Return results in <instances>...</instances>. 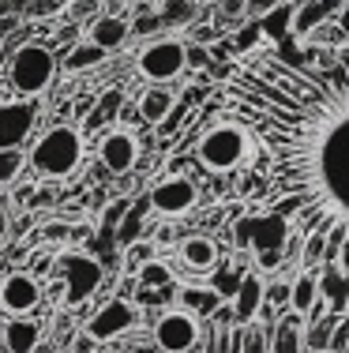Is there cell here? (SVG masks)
Returning a JSON list of instances; mask_svg holds the SVG:
<instances>
[{"mask_svg":"<svg viewBox=\"0 0 349 353\" xmlns=\"http://www.w3.org/2000/svg\"><path fill=\"white\" fill-rule=\"evenodd\" d=\"M218 98L263 150V199L297 237H349V46L263 41L218 72Z\"/></svg>","mask_w":349,"mask_h":353,"instance_id":"6da1fadb","label":"cell"},{"mask_svg":"<svg viewBox=\"0 0 349 353\" xmlns=\"http://www.w3.org/2000/svg\"><path fill=\"white\" fill-rule=\"evenodd\" d=\"M83 162V136L68 124H56L45 136L34 143L30 150V165H34L38 176H49V181H64L79 170Z\"/></svg>","mask_w":349,"mask_h":353,"instance_id":"7a4b0ae2","label":"cell"},{"mask_svg":"<svg viewBox=\"0 0 349 353\" xmlns=\"http://www.w3.org/2000/svg\"><path fill=\"white\" fill-rule=\"evenodd\" d=\"M195 154L211 173H233L248 154H252V132L237 121H222L199 139Z\"/></svg>","mask_w":349,"mask_h":353,"instance_id":"3957f363","label":"cell"},{"mask_svg":"<svg viewBox=\"0 0 349 353\" xmlns=\"http://www.w3.org/2000/svg\"><path fill=\"white\" fill-rule=\"evenodd\" d=\"M56 75V57L49 46L41 41H27L12 53V64H8V83H12L19 94H41V90L53 83Z\"/></svg>","mask_w":349,"mask_h":353,"instance_id":"277c9868","label":"cell"},{"mask_svg":"<svg viewBox=\"0 0 349 353\" xmlns=\"http://www.w3.org/2000/svg\"><path fill=\"white\" fill-rule=\"evenodd\" d=\"M53 271L61 279V293H64V305L68 308H79L90 293L102 285V263L87 252H61L53 259Z\"/></svg>","mask_w":349,"mask_h":353,"instance_id":"5b68a950","label":"cell"},{"mask_svg":"<svg viewBox=\"0 0 349 353\" xmlns=\"http://www.w3.org/2000/svg\"><path fill=\"white\" fill-rule=\"evenodd\" d=\"M184 41H173V38H162V41H151L143 53L136 57L139 64V75L151 83H173L180 72H184Z\"/></svg>","mask_w":349,"mask_h":353,"instance_id":"8992f818","label":"cell"},{"mask_svg":"<svg viewBox=\"0 0 349 353\" xmlns=\"http://www.w3.org/2000/svg\"><path fill=\"white\" fill-rule=\"evenodd\" d=\"M199 342V316L188 308H169L154 323V346L162 353H188Z\"/></svg>","mask_w":349,"mask_h":353,"instance_id":"52a82bcc","label":"cell"},{"mask_svg":"<svg viewBox=\"0 0 349 353\" xmlns=\"http://www.w3.org/2000/svg\"><path fill=\"white\" fill-rule=\"evenodd\" d=\"M131 327H136V305L124 301V297H113L87 319L83 334H90L94 342H113V339H120L124 331H131Z\"/></svg>","mask_w":349,"mask_h":353,"instance_id":"ba28073f","label":"cell"},{"mask_svg":"<svg viewBox=\"0 0 349 353\" xmlns=\"http://www.w3.org/2000/svg\"><path fill=\"white\" fill-rule=\"evenodd\" d=\"M195 199H199V192L188 176H165L151 192V211L158 218H180L195 207Z\"/></svg>","mask_w":349,"mask_h":353,"instance_id":"9c48e42d","label":"cell"},{"mask_svg":"<svg viewBox=\"0 0 349 353\" xmlns=\"http://www.w3.org/2000/svg\"><path fill=\"white\" fill-rule=\"evenodd\" d=\"M38 305H41V282L34 274L15 271L0 282V308H4L8 316H30Z\"/></svg>","mask_w":349,"mask_h":353,"instance_id":"30bf717a","label":"cell"},{"mask_svg":"<svg viewBox=\"0 0 349 353\" xmlns=\"http://www.w3.org/2000/svg\"><path fill=\"white\" fill-rule=\"evenodd\" d=\"M98 158H102V165L116 176H124L131 170V165L139 162V139L131 136L128 128H113L109 136L98 143Z\"/></svg>","mask_w":349,"mask_h":353,"instance_id":"8fae6325","label":"cell"},{"mask_svg":"<svg viewBox=\"0 0 349 353\" xmlns=\"http://www.w3.org/2000/svg\"><path fill=\"white\" fill-rule=\"evenodd\" d=\"M38 121V105L34 102H8L0 105V147H19L30 136Z\"/></svg>","mask_w":349,"mask_h":353,"instance_id":"7c38bea8","label":"cell"},{"mask_svg":"<svg viewBox=\"0 0 349 353\" xmlns=\"http://www.w3.org/2000/svg\"><path fill=\"white\" fill-rule=\"evenodd\" d=\"M263 293H267L263 279H260L255 271H248L244 279H240L237 293H233V301H229V308H233V323H252V319L260 316L263 301H267Z\"/></svg>","mask_w":349,"mask_h":353,"instance_id":"4fadbf2b","label":"cell"},{"mask_svg":"<svg viewBox=\"0 0 349 353\" xmlns=\"http://www.w3.org/2000/svg\"><path fill=\"white\" fill-rule=\"evenodd\" d=\"M0 342H4V353H34L41 342V323L34 316H12L0 331Z\"/></svg>","mask_w":349,"mask_h":353,"instance_id":"5bb4252c","label":"cell"},{"mask_svg":"<svg viewBox=\"0 0 349 353\" xmlns=\"http://www.w3.org/2000/svg\"><path fill=\"white\" fill-rule=\"evenodd\" d=\"M180 263L195 274L214 271V267H218V245H214V237H203V233L184 237V245H180Z\"/></svg>","mask_w":349,"mask_h":353,"instance_id":"9a60e30c","label":"cell"},{"mask_svg":"<svg viewBox=\"0 0 349 353\" xmlns=\"http://www.w3.org/2000/svg\"><path fill=\"white\" fill-rule=\"evenodd\" d=\"M128 34H131V23H124L120 15H98L94 23H90V34H87V41H94L98 49H116V46H124L128 41Z\"/></svg>","mask_w":349,"mask_h":353,"instance_id":"2e32d148","label":"cell"},{"mask_svg":"<svg viewBox=\"0 0 349 353\" xmlns=\"http://www.w3.org/2000/svg\"><path fill=\"white\" fill-rule=\"evenodd\" d=\"M319 297L330 301V312L342 316L346 301H349V274L338 263H323V279H319Z\"/></svg>","mask_w":349,"mask_h":353,"instance_id":"e0dca14e","label":"cell"},{"mask_svg":"<svg viewBox=\"0 0 349 353\" xmlns=\"http://www.w3.org/2000/svg\"><path fill=\"white\" fill-rule=\"evenodd\" d=\"M173 105H177V94L165 87H151L143 98H139V121L143 124H162L165 117L173 113Z\"/></svg>","mask_w":349,"mask_h":353,"instance_id":"ac0fdd59","label":"cell"},{"mask_svg":"<svg viewBox=\"0 0 349 353\" xmlns=\"http://www.w3.org/2000/svg\"><path fill=\"white\" fill-rule=\"evenodd\" d=\"M315 301H319V279H315L312 271H301L293 282H289V312L308 316Z\"/></svg>","mask_w":349,"mask_h":353,"instance_id":"d6986e66","label":"cell"},{"mask_svg":"<svg viewBox=\"0 0 349 353\" xmlns=\"http://www.w3.org/2000/svg\"><path fill=\"white\" fill-rule=\"evenodd\" d=\"M304 350V316L289 312L274 323V353H301Z\"/></svg>","mask_w":349,"mask_h":353,"instance_id":"ffe728a7","label":"cell"},{"mask_svg":"<svg viewBox=\"0 0 349 353\" xmlns=\"http://www.w3.org/2000/svg\"><path fill=\"white\" fill-rule=\"evenodd\" d=\"M105 61V49H98L94 41H76L64 57V72H83V68H94V64Z\"/></svg>","mask_w":349,"mask_h":353,"instance_id":"44dd1931","label":"cell"},{"mask_svg":"<svg viewBox=\"0 0 349 353\" xmlns=\"http://www.w3.org/2000/svg\"><path fill=\"white\" fill-rule=\"evenodd\" d=\"M335 323H338L335 312L312 319V331H304V350H308V353H327V350H330V331H335Z\"/></svg>","mask_w":349,"mask_h":353,"instance_id":"7402d4cb","label":"cell"},{"mask_svg":"<svg viewBox=\"0 0 349 353\" xmlns=\"http://www.w3.org/2000/svg\"><path fill=\"white\" fill-rule=\"evenodd\" d=\"M30 154L19 147H0V188H8V184L19 181V173L27 170Z\"/></svg>","mask_w":349,"mask_h":353,"instance_id":"603a6c76","label":"cell"},{"mask_svg":"<svg viewBox=\"0 0 349 353\" xmlns=\"http://www.w3.org/2000/svg\"><path fill=\"white\" fill-rule=\"evenodd\" d=\"M158 19L169 23V27H184V23L195 19V0H162Z\"/></svg>","mask_w":349,"mask_h":353,"instance_id":"cb8c5ba5","label":"cell"},{"mask_svg":"<svg viewBox=\"0 0 349 353\" xmlns=\"http://www.w3.org/2000/svg\"><path fill=\"white\" fill-rule=\"evenodd\" d=\"M136 282L143 285V290H162V285H173V271H169V263H162V259H151L147 267H139Z\"/></svg>","mask_w":349,"mask_h":353,"instance_id":"d4e9b609","label":"cell"},{"mask_svg":"<svg viewBox=\"0 0 349 353\" xmlns=\"http://www.w3.org/2000/svg\"><path fill=\"white\" fill-rule=\"evenodd\" d=\"M180 297H184V305H180V308H188L192 316H195V312H207V316H211L214 308L222 305L218 293H214V290H199V285H188V290L180 293Z\"/></svg>","mask_w":349,"mask_h":353,"instance_id":"484cf974","label":"cell"},{"mask_svg":"<svg viewBox=\"0 0 349 353\" xmlns=\"http://www.w3.org/2000/svg\"><path fill=\"white\" fill-rule=\"evenodd\" d=\"M151 259H154V245H151V241H131V245L124 248V271L139 274V267H147Z\"/></svg>","mask_w":349,"mask_h":353,"instance_id":"4316f807","label":"cell"},{"mask_svg":"<svg viewBox=\"0 0 349 353\" xmlns=\"http://www.w3.org/2000/svg\"><path fill=\"white\" fill-rule=\"evenodd\" d=\"M323 19H330V15L323 12V8L315 4V0H312L308 8H304V12L297 8V12H293V34H297V38H301V34H308V30L315 27V23H323Z\"/></svg>","mask_w":349,"mask_h":353,"instance_id":"83f0119b","label":"cell"},{"mask_svg":"<svg viewBox=\"0 0 349 353\" xmlns=\"http://www.w3.org/2000/svg\"><path fill=\"white\" fill-rule=\"evenodd\" d=\"M263 46V30H260V23H248L244 30H240L237 38H233V49L237 53H252V49H260Z\"/></svg>","mask_w":349,"mask_h":353,"instance_id":"f1b7e54d","label":"cell"},{"mask_svg":"<svg viewBox=\"0 0 349 353\" xmlns=\"http://www.w3.org/2000/svg\"><path fill=\"white\" fill-rule=\"evenodd\" d=\"M301 245H304L301 267H315V263H323V252H327V241H323V237H304Z\"/></svg>","mask_w":349,"mask_h":353,"instance_id":"f546056e","label":"cell"},{"mask_svg":"<svg viewBox=\"0 0 349 353\" xmlns=\"http://www.w3.org/2000/svg\"><path fill=\"white\" fill-rule=\"evenodd\" d=\"M349 346V316H338L335 331H330V350L327 353H346Z\"/></svg>","mask_w":349,"mask_h":353,"instance_id":"4dcf8cb0","label":"cell"},{"mask_svg":"<svg viewBox=\"0 0 349 353\" xmlns=\"http://www.w3.org/2000/svg\"><path fill=\"white\" fill-rule=\"evenodd\" d=\"M211 64V53L203 46H188L184 49V68H207Z\"/></svg>","mask_w":349,"mask_h":353,"instance_id":"1f68e13d","label":"cell"},{"mask_svg":"<svg viewBox=\"0 0 349 353\" xmlns=\"http://www.w3.org/2000/svg\"><path fill=\"white\" fill-rule=\"evenodd\" d=\"M274 8H278V0H244V15H252V19H263Z\"/></svg>","mask_w":349,"mask_h":353,"instance_id":"d6a6232c","label":"cell"},{"mask_svg":"<svg viewBox=\"0 0 349 353\" xmlns=\"http://www.w3.org/2000/svg\"><path fill=\"white\" fill-rule=\"evenodd\" d=\"M263 297H271V305H282V308H289V282H274Z\"/></svg>","mask_w":349,"mask_h":353,"instance_id":"836d02e7","label":"cell"},{"mask_svg":"<svg viewBox=\"0 0 349 353\" xmlns=\"http://www.w3.org/2000/svg\"><path fill=\"white\" fill-rule=\"evenodd\" d=\"M158 23H162V19H158V15H151V19H147V15H143V19H136V23H131V30H136V34H151V30L158 27Z\"/></svg>","mask_w":349,"mask_h":353,"instance_id":"e575fe53","label":"cell"},{"mask_svg":"<svg viewBox=\"0 0 349 353\" xmlns=\"http://www.w3.org/2000/svg\"><path fill=\"white\" fill-rule=\"evenodd\" d=\"M94 8H98L94 0H76V4H72V15H76V19H83V15H87V12L94 15Z\"/></svg>","mask_w":349,"mask_h":353,"instance_id":"d590c367","label":"cell"},{"mask_svg":"<svg viewBox=\"0 0 349 353\" xmlns=\"http://www.w3.org/2000/svg\"><path fill=\"white\" fill-rule=\"evenodd\" d=\"M335 263H338V267H342V271L349 274V237L342 241V245H338V259H335Z\"/></svg>","mask_w":349,"mask_h":353,"instance_id":"8d00e7d4","label":"cell"},{"mask_svg":"<svg viewBox=\"0 0 349 353\" xmlns=\"http://www.w3.org/2000/svg\"><path fill=\"white\" fill-rule=\"evenodd\" d=\"M315 4H319L327 15H335V12H342V8H346V0H315Z\"/></svg>","mask_w":349,"mask_h":353,"instance_id":"74e56055","label":"cell"},{"mask_svg":"<svg viewBox=\"0 0 349 353\" xmlns=\"http://www.w3.org/2000/svg\"><path fill=\"white\" fill-rule=\"evenodd\" d=\"M94 350V339H90V334H83V339L76 342V353H90Z\"/></svg>","mask_w":349,"mask_h":353,"instance_id":"f35d334b","label":"cell"},{"mask_svg":"<svg viewBox=\"0 0 349 353\" xmlns=\"http://www.w3.org/2000/svg\"><path fill=\"white\" fill-rule=\"evenodd\" d=\"M222 8H226V12H244V0H226Z\"/></svg>","mask_w":349,"mask_h":353,"instance_id":"ab89813d","label":"cell"},{"mask_svg":"<svg viewBox=\"0 0 349 353\" xmlns=\"http://www.w3.org/2000/svg\"><path fill=\"white\" fill-rule=\"evenodd\" d=\"M131 353H158V346H131Z\"/></svg>","mask_w":349,"mask_h":353,"instance_id":"60d3db41","label":"cell"},{"mask_svg":"<svg viewBox=\"0 0 349 353\" xmlns=\"http://www.w3.org/2000/svg\"><path fill=\"white\" fill-rule=\"evenodd\" d=\"M4 225H8V218H4V211H0V233H4Z\"/></svg>","mask_w":349,"mask_h":353,"instance_id":"b9f144b4","label":"cell"},{"mask_svg":"<svg viewBox=\"0 0 349 353\" xmlns=\"http://www.w3.org/2000/svg\"><path fill=\"white\" fill-rule=\"evenodd\" d=\"M346 312H349V301H346Z\"/></svg>","mask_w":349,"mask_h":353,"instance_id":"7bdbcfd3","label":"cell"},{"mask_svg":"<svg viewBox=\"0 0 349 353\" xmlns=\"http://www.w3.org/2000/svg\"><path fill=\"white\" fill-rule=\"evenodd\" d=\"M346 353H349V346H346Z\"/></svg>","mask_w":349,"mask_h":353,"instance_id":"ee69618b","label":"cell"},{"mask_svg":"<svg viewBox=\"0 0 349 353\" xmlns=\"http://www.w3.org/2000/svg\"><path fill=\"white\" fill-rule=\"evenodd\" d=\"M158 353H162V350H158Z\"/></svg>","mask_w":349,"mask_h":353,"instance_id":"f6af8a7d","label":"cell"}]
</instances>
